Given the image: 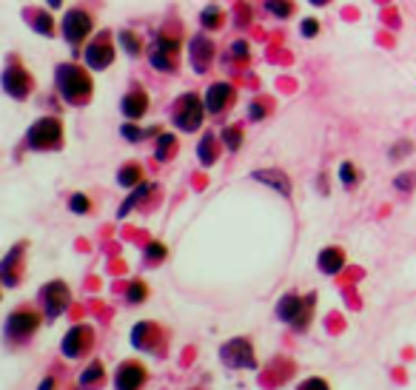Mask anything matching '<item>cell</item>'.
<instances>
[{
    "label": "cell",
    "instance_id": "23",
    "mask_svg": "<svg viewBox=\"0 0 416 390\" xmlns=\"http://www.w3.org/2000/svg\"><path fill=\"white\" fill-rule=\"evenodd\" d=\"M143 183V165L140 163H126L117 171V185L123 188H137Z\"/></svg>",
    "mask_w": 416,
    "mask_h": 390
},
{
    "label": "cell",
    "instance_id": "9",
    "mask_svg": "<svg viewBox=\"0 0 416 390\" xmlns=\"http://www.w3.org/2000/svg\"><path fill=\"white\" fill-rule=\"evenodd\" d=\"M91 347H94V328L86 322L71 325L66 330V336L60 339V354L66 359H83Z\"/></svg>",
    "mask_w": 416,
    "mask_h": 390
},
{
    "label": "cell",
    "instance_id": "19",
    "mask_svg": "<svg viewBox=\"0 0 416 390\" xmlns=\"http://www.w3.org/2000/svg\"><path fill=\"white\" fill-rule=\"evenodd\" d=\"M251 177H254L257 183H262V185L274 188L277 194H282V197H291V180H288L282 171H277V168H257Z\"/></svg>",
    "mask_w": 416,
    "mask_h": 390
},
{
    "label": "cell",
    "instance_id": "3",
    "mask_svg": "<svg viewBox=\"0 0 416 390\" xmlns=\"http://www.w3.org/2000/svg\"><path fill=\"white\" fill-rule=\"evenodd\" d=\"M41 322H43V314H37L34 308L21 305V308H14L12 314L6 317L3 336H6L9 345H23V342H29L37 334V330H41Z\"/></svg>",
    "mask_w": 416,
    "mask_h": 390
},
{
    "label": "cell",
    "instance_id": "21",
    "mask_svg": "<svg viewBox=\"0 0 416 390\" xmlns=\"http://www.w3.org/2000/svg\"><path fill=\"white\" fill-rule=\"evenodd\" d=\"M157 191V185H151V183H140L137 188H131V194H128V200L120 205V211H117V217L123 220L126 217V214L131 211V208H135V205H140L146 197H148V194H154Z\"/></svg>",
    "mask_w": 416,
    "mask_h": 390
},
{
    "label": "cell",
    "instance_id": "39",
    "mask_svg": "<svg viewBox=\"0 0 416 390\" xmlns=\"http://www.w3.org/2000/svg\"><path fill=\"white\" fill-rule=\"evenodd\" d=\"M231 51H234V54H237V57H242V60H245V57H249V46H245V43H242V41H237V43H234V49H231Z\"/></svg>",
    "mask_w": 416,
    "mask_h": 390
},
{
    "label": "cell",
    "instance_id": "34",
    "mask_svg": "<svg viewBox=\"0 0 416 390\" xmlns=\"http://www.w3.org/2000/svg\"><path fill=\"white\" fill-rule=\"evenodd\" d=\"M297 390H331V385H328V379H323V376H308V379H302V382L297 385Z\"/></svg>",
    "mask_w": 416,
    "mask_h": 390
},
{
    "label": "cell",
    "instance_id": "40",
    "mask_svg": "<svg viewBox=\"0 0 416 390\" xmlns=\"http://www.w3.org/2000/svg\"><path fill=\"white\" fill-rule=\"evenodd\" d=\"M54 387H58V379L54 376H46L41 385H37V390H54Z\"/></svg>",
    "mask_w": 416,
    "mask_h": 390
},
{
    "label": "cell",
    "instance_id": "6",
    "mask_svg": "<svg viewBox=\"0 0 416 390\" xmlns=\"http://www.w3.org/2000/svg\"><path fill=\"white\" fill-rule=\"evenodd\" d=\"M131 347H137L140 354H151V356H163L168 347V334L165 328H160L157 322H137L131 328Z\"/></svg>",
    "mask_w": 416,
    "mask_h": 390
},
{
    "label": "cell",
    "instance_id": "16",
    "mask_svg": "<svg viewBox=\"0 0 416 390\" xmlns=\"http://www.w3.org/2000/svg\"><path fill=\"white\" fill-rule=\"evenodd\" d=\"M120 111L126 120H143L148 111V94L143 89H131L123 100H120Z\"/></svg>",
    "mask_w": 416,
    "mask_h": 390
},
{
    "label": "cell",
    "instance_id": "27",
    "mask_svg": "<svg viewBox=\"0 0 416 390\" xmlns=\"http://www.w3.org/2000/svg\"><path fill=\"white\" fill-rule=\"evenodd\" d=\"M148 299V285L143 279H131L126 288V302L128 305H143Z\"/></svg>",
    "mask_w": 416,
    "mask_h": 390
},
{
    "label": "cell",
    "instance_id": "38",
    "mask_svg": "<svg viewBox=\"0 0 416 390\" xmlns=\"http://www.w3.org/2000/svg\"><path fill=\"white\" fill-rule=\"evenodd\" d=\"M249 117H251V120H262V117H266V108H262V103H254V106L249 108Z\"/></svg>",
    "mask_w": 416,
    "mask_h": 390
},
{
    "label": "cell",
    "instance_id": "12",
    "mask_svg": "<svg viewBox=\"0 0 416 390\" xmlns=\"http://www.w3.org/2000/svg\"><path fill=\"white\" fill-rule=\"evenodd\" d=\"M91 29H94V17H91L89 12H83V9H71V12L63 17V37H66L71 46H80L86 37H89Z\"/></svg>",
    "mask_w": 416,
    "mask_h": 390
},
{
    "label": "cell",
    "instance_id": "41",
    "mask_svg": "<svg viewBox=\"0 0 416 390\" xmlns=\"http://www.w3.org/2000/svg\"><path fill=\"white\" fill-rule=\"evenodd\" d=\"M308 3H311V6H328L331 0H308Z\"/></svg>",
    "mask_w": 416,
    "mask_h": 390
},
{
    "label": "cell",
    "instance_id": "18",
    "mask_svg": "<svg viewBox=\"0 0 416 390\" xmlns=\"http://www.w3.org/2000/svg\"><path fill=\"white\" fill-rule=\"evenodd\" d=\"M78 387L80 390H103L106 387V367L100 359H91L78 376Z\"/></svg>",
    "mask_w": 416,
    "mask_h": 390
},
{
    "label": "cell",
    "instance_id": "11",
    "mask_svg": "<svg viewBox=\"0 0 416 390\" xmlns=\"http://www.w3.org/2000/svg\"><path fill=\"white\" fill-rule=\"evenodd\" d=\"M148 382V367L137 359H126L115 370V390H143Z\"/></svg>",
    "mask_w": 416,
    "mask_h": 390
},
{
    "label": "cell",
    "instance_id": "33",
    "mask_svg": "<svg viewBox=\"0 0 416 390\" xmlns=\"http://www.w3.org/2000/svg\"><path fill=\"white\" fill-rule=\"evenodd\" d=\"M69 211H71V214H78V217H83V214H89V211H91V200L86 197L83 191H74L71 197H69Z\"/></svg>",
    "mask_w": 416,
    "mask_h": 390
},
{
    "label": "cell",
    "instance_id": "13",
    "mask_svg": "<svg viewBox=\"0 0 416 390\" xmlns=\"http://www.w3.org/2000/svg\"><path fill=\"white\" fill-rule=\"evenodd\" d=\"M3 89L9 97H14V100H26V97L32 94V77L23 66H14L9 63L6 71H3Z\"/></svg>",
    "mask_w": 416,
    "mask_h": 390
},
{
    "label": "cell",
    "instance_id": "37",
    "mask_svg": "<svg viewBox=\"0 0 416 390\" xmlns=\"http://www.w3.org/2000/svg\"><path fill=\"white\" fill-rule=\"evenodd\" d=\"M408 151H413V143H408V140H402V143H396L393 148H391V160H402Z\"/></svg>",
    "mask_w": 416,
    "mask_h": 390
},
{
    "label": "cell",
    "instance_id": "22",
    "mask_svg": "<svg viewBox=\"0 0 416 390\" xmlns=\"http://www.w3.org/2000/svg\"><path fill=\"white\" fill-rule=\"evenodd\" d=\"M177 154V137L174 134H168V131H160L157 134V146H154V157L160 163H168Z\"/></svg>",
    "mask_w": 416,
    "mask_h": 390
},
{
    "label": "cell",
    "instance_id": "29",
    "mask_svg": "<svg viewBox=\"0 0 416 390\" xmlns=\"http://www.w3.org/2000/svg\"><path fill=\"white\" fill-rule=\"evenodd\" d=\"M220 140H222V146L229 148L231 154L240 151V146H242V128L240 126H225L222 134H220Z\"/></svg>",
    "mask_w": 416,
    "mask_h": 390
},
{
    "label": "cell",
    "instance_id": "31",
    "mask_svg": "<svg viewBox=\"0 0 416 390\" xmlns=\"http://www.w3.org/2000/svg\"><path fill=\"white\" fill-rule=\"evenodd\" d=\"M200 23H203L205 29H220V26H222V9H220V6H205V9L200 12Z\"/></svg>",
    "mask_w": 416,
    "mask_h": 390
},
{
    "label": "cell",
    "instance_id": "15",
    "mask_svg": "<svg viewBox=\"0 0 416 390\" xmlns=\"http://www.w3.org/2000/svg\"><path fill=\"white\" fill-rule=\"evenodd\" d=\"M234 100H237V91L229 83H214L211 89L205 91V108H208V114H222Z\"/></svg>",
    "mask_w": 416,
    "mask_h": 390
},
{
    "label": "cell",
    "instance_id": "32",
    "mask_svg": "<svg viewBox=\"0 0 416 390\" xmlns=\"http://www.w3.org/2000/svg\"><path fill=\"white\" fill-rule=\"evenodd\" d=\"M266 12H271L279 21H286V17L294 14V3L291 0H266Z\"/></svg>",
    "mask_w": 416,
    "mask_h": 390
},
{
    "label": "cell",
    "instance_id": "17",
    "mask_svg": "<svg viewBox=\"0 0 416 390\" xmlns=\"http://www.w3.org/2000/svg\"><path fill=\"white\" fill-rule=\"evenodd\" d=\"M316 268L323 271L325 277H334L339 274V271L345 268V251L343 248H336V245H328L316 253Z\"/></svg>",
    "mask_w": 416,
    "mask_h": 390
},
{
    "label": "cell",
    "instance_id": "30",
    "mask_svg": "<svg viewBox=\"0 0 416 390\" xmlns=\"http://www.w3.org/2000/svg\"><path fill=\"white\" fill-rule=\"evenodd\" d=\"M120 46L126 49V54L128 57H137L140 51H143V43H140V34H135V32H128V29H123L120 34Z\"/></svg>",
    "mask_w": 416,
    "mask_h": 390
},
{
    "label": "cell",
    "instance_id": "8",
    "mask_svg": "<svg viewBox=\"0 0 416 390\" xmlns=\"http://www.w3.org/2000/svg\"><path fill=\"white\" fill-rule=\"evenodd\" d=\"M203 117H205V103L200 100V94L188 91L183 97H177L174 111H172V120L180 131H197L203 126Z\"/></svg>",
    "mask_w": 416,
    "mask_h": 390
},
{
    "label": "cell",
    "instance_id": "5",
    "mask_svg": "<svg viewBox=\"0 0 416 390\" xmlns=\"http://www.w3.org/2000/svg\"><path fill=\"white\" fill-rule=\"evenodd\" d=\"M220 362H222V367H229V370H257L259 367L254 345H251V339H245V336H234L229 342H222L220 345Z\"/></svg>",
    "mask_w": 416,
    "mask_h": 390
},
{
    "label": "cell",
    "instance_id": "42",
    "mask_svg": "<svg viewBox=\"0 0 416 390\" xmlns=\"http://www.w3.org/2000/svg\"><path fill=\"white\" fill-rule=\"evenodd\" d=\"M49 6H51V9H60V6H63V0H49Z\"/></svg>",
    "mask_w": 416,
    "mask_h": 390
},
{
    "label": "cell",
    "instance_id": "14",
    "mask_svg": "<svg viewBox=\"0 0 416 390\" xmlns=\"http://www.w3.org/2000/svg\"><path fill=\"white\" fill-rule=\"evenodd\" d=\"M83 60H86L89 69H97V71L106 69L111 60H115V49H111L106 32L100 34V41H91V46L83 51Z\"/></svg>",
    "mask_w": 416,
    "mask_h": 390
},
{
    "label": "cell",
    "instance_id": "26",
    "mask_svg": "<svg viewBox=\"0 0 416 390\" xmlns=\"http://www.w3.org/2000/svg\"><path fill=\"white\" fill-rule=\"evenodd\" d=\"M165 257H168V248H165L160 240H151V242L146 245V251H143V262H146V265H160Z\"/></svg>",
    "mask_w": 416,
    "mask_h": 390
},
{
    "label": "cell",
    "instance_id": "25",
    "mask_svg": "<svg viewBox=\"0 0 416 390\" xmlns=\"http://www.w3.org/2000/svg\"><path fill=\"white\" fill-rule=\"evenodd\" d=\"M359 180H362V174H359V168L351 160L339 163V183H343V188H356Z\"/></svg>",
    "mask_w": 416,
    "mask_h": 390
},
{
    "label": "cell",
    "instance_id": "28",
    "mask_svg": "<svg viewBox=\"0 0 416 390\" xmlns=\"http://www.w3.org/2000/svg\"><path fill=\"white\" fill-rule=\"evenodd\" d=\"M120 134H123V140H126V143H140V140L151 137V134H160V128H140V126L126 123V126L120 128Z\"/></svg>",
    "mask_w": 416,
    "mask_h": 390
},
{
    "label": "cell",
    "instance_id": "1",
    "mask_svg": "<svg viewBox=\"0 0 416 390\" xmlns=\"http://www.w3.org/2000/svg\"><path fill=\"white\" fill-rule=\"evenodd\" d=\"M314 305H316V294H282L274 314L282 325H288L297 334H305L314 322Z\"/></svg>",
    "mask_w": 416,
    "mask_h": 390
},
{
    "label": "cell",
    "instance_id": "36",
    "mask_svg": "<svg viewBox=\"0 0 416 390\" xmlns=\"http://www.w3.org/2000/svg\"><path fill=\"white\" fill-rule=\"evenodd\" d=\"M299 32H302V37H314V34H319V21H316V17H308V21H302Z\"/></svg>",
    "mask_w": 416,
    "mask_h": 390
},
{
    "label": "cell",
    "instance_id": "24",
    "mask_svg": "<svg viewBox=\"0 0 416 390\" xmlns=\"http://www.w3.org/2000/svg\"><path fill=\"white\" fill-rule=\"evenodd\" d=\"M197 157H200L203 165H214L217 163V137H214V134H205V137L200 140Z\"/></svg>",
    "mask_w": 416,
    "mask_h": 390
},
{
    "label": "cell",
    "instance_id": "10",
    "mask_svg": "<svg viewBox=\"0 0 416 390\" xmlns=\"http://www.w3.org/2000/svg\"><path fill=\"white\" fill-rule=\"evenodd\" d=\"M180 46H183V43L177 41V37H172L168 32H160V34H157V41H154V46H151V51H148L151 66L160 69V71H174Z\"/></svg>",
    "mask_w": 416,
    "mask_h": 390
},
{
    "label": "cell",
    "instance_id": "20",
    "mask_svg": "<svg viewBox=\"0 0 416 390\" xmlns=\"http://www.w3.org/2000/svg\"><path fill=\"white\" fill-rule=\"evenodd\" d=\"M188 57H192V63H194V71H205V66L211 63V57H214V43L203 34L192 37V51H188Z\"/></svg>",
    "mask_w": 416,
    "mask_h": 390
},
{
    "label": "cell",
    "instance_id": "7",
    "mask_svg": "<svg viewBox=\"0 0 416 390\" xmlns=\"http://www.w3.org/2000/svg\"><path fill=\"white\" fill-rule=\"evenodd\" d=\"M37 302H41V308H43V317L49 322H54V319H60L66 314V308L71 302V290H69V285L63 279H51V282H46L41 288Z\"/></svg>",
    "mask_w": 416,
    "mask_h": 390
},
{
    "label": "cell",
    "instance_id": "4",
    "mask_svg": "<svg viewBox=\"0 0 416 390\" xmlns=\"http://www.w3.org/2000/svg\"><path fill=\"white\" fill-rule=\"evenodd\" d=\"M26 146L32 151H58L63 146V123L58 117H41L26 131Z\"/></svg>",
    "mask_w": 416,
    "mask_h": 390
},
{
    "label": "cell",
    "instance_id": "35",
    "mask_svg": "<svg viewBox=\"0 0 416 390\" xmlns=\"http://www.w3.org/2000/svg\"><path fill=\"white\" fill-rule=\"evenodd\" d=\"M393 185H396V188H400V191H405V194H411V191H413V185H416V177H413V174H411V171H402V174H400V177H396V180H393Z\"/></svg>",
    "mask_w": 416,
    "mask_h": 390
},
{
    "label": "cell",
    "instance_id": "2",
    "mask_svg": "<svg viewBox=\"0 0 416 390\" xmlns=\"http://www.w3.org/2000/svg\"><path fill=\"white\" fill-rule=\"evenodd\" d=\"M58 91L63 94V100L69 106H86L91 100V94H94V83L83 69L63 63L58 69Z\"/></svg>",
    "mask_w": 416,
    "mask_h": 390
}]
</instances>
